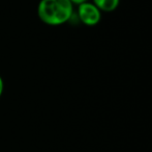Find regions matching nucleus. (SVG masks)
<instances>
[{
	"label": "nucleus",
	"mask_w": 152,
	"mask_h": 152,
	"mask_svg": "<svg viewBox=\"0 0 152 152\" xmlns=\"http://www.w3.org/2000/svg\"><path fill=\"white\" fill-rule=\"evenodd\" d=\"M92 3L100 12H112L119 5V0H92Z\"/></svg>",
	"instance_id": "7ed1b4c3"
},
{
	"label": "nucleus",
	"mask_w": 152,
	"mask_h": 152,
	"mask_svg": "<svg viewBox=\"0 0 152 152\" xmlns=\"http://www.w3.org/2000/svg\"><path fill=\"white\" fill-rule=\"evenodd\" d=\"M74 14V4L70 0H40L37 16L49 26H59L68 22Z\"/></svg>",
	"instance_id": "f257e3e1"
},
{
	"label": "nucleus",
	"mask_w": 152,
	"mask_h": 152,
	"mask_svg": "<svg viewBox=\"0 0 152 152\" xmlns=\"http://www.w3.org/2000/svg\"><path fill=\"white\" fill-rule=\"evenodd\" d=\"M78 17L83 24L94 26L100 21L102 13L92 2L86 1L78 5Z\"/></svg>",
	"instance_id": "f03ea898"
},
{
	"label": "nucleus",
	"mask_w": 152,
	"mask_h": 152,
	"mask_svg": "<svg viewBox=\"0 0 152 152\" xmlns=\"http://www.w3.org/2000/svg\"><path fill=\"white\" fill-rule=\"evenodd\" d=\"M3 91H4V81L1 75H0V98H1L2 94H3Z\"/></svg>",
	"instance_id": "20e7f679"
},
{
	"label": "nucleus",
	"mask_w": 152,
	"mask_h": 152,
	"mask_svg": "<svg viewBox=\"0 0 152 152\" xmlns=\"http://www.w3.org/2000/svg\"><path fill=\"white\" fill-rule=\"evenodd\" d=\"M88 1V0H70V2H72V4H77V5H79V4L83 3V2H86Z\"/></svg>",
	"instance_id": "39448f33"
}]
</instances>
